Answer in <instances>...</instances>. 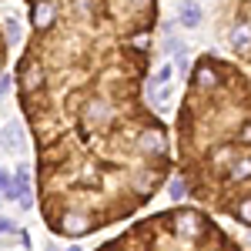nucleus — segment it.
Returning a JSON list of instances; mask_svg holds the SVG:
<instances>
[{
    "instance_id": "f257e3e1",
    "label": "nucleus",
    "mask_w": 251,
    "mask_h": 251,
    "mask_svg": "<svg viewBox=\"0 0 251 251\" xmlns=\"http://www.w3.org/2000/svg\"><path fill=\"white\" fill-rule=\"evenodd\" d=\"M148 74H114L20 97L37 144V204L54 234L104 231L171 177L168 127L144 100Z\"/></svg>"
},
{
    "instance_id": "f03ea898",
    "label": "nucleus",
    "mask_w": 251,
    "mask_h": 251,
    "mask_svg": "<svg viewBox=\"0 0 251 251\" xmlns=\"http://www.w3.org/2000/svg\"><path fill=\"white\" fill-rule=\"evenodd\" d=\"M174 137L188 194L251 228V77L231 60L198 57Z\"/></svg>"
},
{
    "instance_id": "7ed1b4c3",
    "label": "nucleus",
    "mask_w": 251,
    "mask_h": 251,
    "mask_svg": "<svg viewBox=\"0 0 251 251\" xmlns=\"http://www.w3.org/2000/svg\"><path fill=\"white\" fill-rule=\"evenodd\" d=\"M30 40H144L151 44L157 0H24Z\"/></svg>"
},
{
    "instance_id": "20e7f679",
    "label": "nucleus",
    "mask_w": 251,
    "mask_h": 251,
    "mask_svg": "<svg viewBox=\"0 0 251 251\" xmlns=\"http://www.w3.org/2000/svg\"><path fill=\"white\" fill-rule=\"evenodd\" d=\"M94 251H241V245L201 208H168L141 218Z\"/></svg>"
},
{
    "instance_id": "39448f33",
    "label": "nucleus",
    "mask_w": 251,
    "mask_h": 251,
    "mask_svg": "<svg viewBox=\"0 0 251 251\" xmlns=\"http://www.w3.org/2000/svg\"><path fill=\"white\" fill-rule=\"evenodd\" d=\"M177 20H181V27H198L201 24V7L194 0H181L177 3Z\"/></svg>"
},
{
    "instance_id": "423d86ee",
    "label": "nucleus",
    "mask_w": 251,
    "mask_h": 251,
    "mask_svg": "<svg viewBox=\"0 0 251 251\" xmlns=\"http://www.w3.org/2000/svg\"><path fill=\"white\" fill-rule=\"evenodd\" d=\"M3 148H10V151H20V148H24L20 124H7V131H3Z\"/></svg>"
},
{
    "instance_id": "0eeeda50",
    "label": "nucleus",
    "mask_w": 251,
    "mask_h": 251,
    "mask_svg": "<svg viewBox=\"0 0 251 251\" xmlns=\"http://www.w3.org/2000/svg\"><path fill=\"white\" fill-rule=\"evenodd\" d=\"M168 191H171L174 201H181V198L188 194V188H184V177H181V174H177V177H168Z\"/></svg>"
},
{
    "instance_id": "6e6552de",
    "label": "nucleus",
    "mask_w": 251,
    "mask_h": 251,
    "mask_svg": "<svg viewBox=\"0 0 251 251\" xmlns=\"http://www.w3.org/2000/svg\"><path fill=\"white\" fill-rule=\"evenodd\" d=\"M7 54H10V44H7V37H3V24H0V71L7 67Z\"/></svg>"
},
{
    "instance_id": "1a4fd4ad",
    "label": "nucleus",
    "mask_w": 251,
    "mask_h": 251,
    "mask_svg": "<svg viewBox=\"0 0 251 251\" xmlns=\"http://www.w3.org/2000/svg\"><path fill=\"white\" fill-rule=\"evenodd\" d=\"M10 87H14V77H10V74H7V71H0V97L7 94V91H10Z\"/></svg>"
},
{
    "instance_id": "9d476101",
    "label": "nucleus",
    "mask_w": 251,
    "mask_h": 251,
    "mask_svg": "<svg viewBox=\"0 0 251 251\" xmlns=\"http://www.w3.org/2000/svg\"><path fill=\"white\" fill-rule=\"evenodd\" d=\"M0 231H14V221H7V218H0Z\"/></svg>"
}]
</instances>
